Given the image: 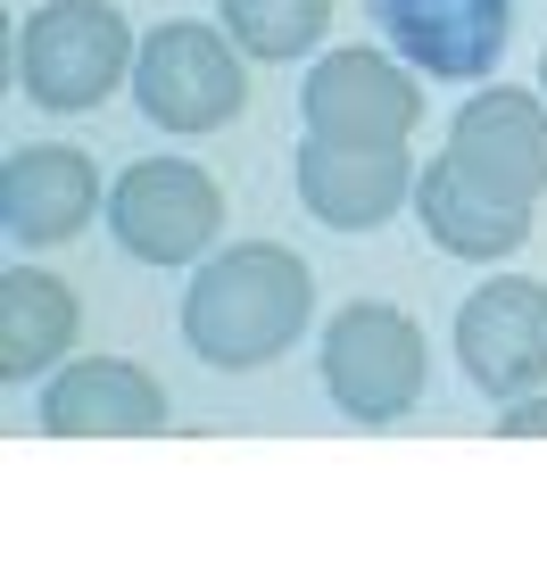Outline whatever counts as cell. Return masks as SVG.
<instances>
[{
  "instance_id": "6da1fadb",
  "label": "cell",
  "mask_w": 547,
  "mask_h": 563,
  "mask_svg": "<svg viewBox=\"0 0 547 563\" xmlns=\"http://www.w3.org/2000/svg\"><path fill=\"white\" fill-rule=\"evenodd\" d=\"M307 316H316V274H307L299 249H274V241L216 249L183 290V340L216 373L274 365L283 349H299Z\"/></svg>"
},
{
  "instance_id": "7a4b0ae2",
  "label": "cell",
  "mask_w": 547,
  "mask_h": 563,
  "mask_svg": "<svg viewBox=\"0 0 547 563\" xmlns=\"http://www.w3.org/2000/svg\"><path fill=\"white\" fill-rule=\"evenodd\" d=\"M133 25L117 0H42L34 18H18V84L51 117H84L117 84H133Z\"/></svg>"
},
{
  "instance_id": "3957f363",
  "label": "cell",
  "mask_w": 547,
  "mask_h": 563,
  "mask_svg": "<svg viewBox=\"0 0 547 563\" xmlns=\"http://www.w3.org/2000/svg\"><path fill=\"white\" fill-rule=\"evenodd\" d=\"M241 42L225 25L199 18H166L158 34H142L133 51V100H142L150 124L166 133H216L249 108V75H241Z\"/></svg>"
},
{
  "instance_id": "277c9868",
  "label": "cell",
  "mask_w": 547,
  "mask_h": 563,
  "mask_svg": "<svg viewBox=\"0 0 547 563\" xmlns=\"http://www.w3.org/2000/svg\"><path fill=\"white\" fill-rule=\"evenodd\" d=\"M316 373H324V389H332V406L349 422H398L406 406L424 398L431 349H424V332H415V316H398V307H382V299H357V307H340V316L324 323Z\"/></svg>"
},
{
  "instance_id": "5b68a950",
  "label": "cell",
  "mask_w": 547,
  "mask_h": 563,
  "mask_svg": "<svg viewBox=\"0 0 547 563\" xmlns=\"http://www.w3.org/2000/svg\"><path fill=\"white\" fill-rule=\"evenodd\" d=\"M108 232L142 265H192L225 232V191L192 158H133L108 183Z\"/></svg>"
},
{
  "instance_id": "8992f818",
  "label": "cell",
  "mask_w": 547,
  "mask_h": 563,
  "mask_svg": "<svg viewBox=\"0 0 547 563\" xmlns=\"http://www.w3.org/2000/svg\"><path fill=\"white\" fill-rule=\"evenodd\" d=\"M307 133L340 141V150H390L424 124V75L398 67L390 51H324L307 67V100H299Z\"/></svg>"
},
{
  "instance_id": "52a82bcc",
  "label": "cell",
  "mask_w": 547,
  "mask_h": 563,
  "mask_svg": "<svg viewBox=\"0 0 547 563\" xmlns=\"http://www.w3.org/2000/svg\"><path fill=\"white\" fill-rule=\"evenodd\" d=\"M457 365L473 389H490L497 406L530 398L547 382V282L497 274L457 307Z\"/></svg>"
},
{
  "instance_id": "ba28073f",
  "label": "cell",
  "mask_w": 547,
  "mask_h": 563,
  "mask_svg": "<svg viewBox=\"0 0 547 563\" xmlns=\"http://www.w3.org/2000/svg\"><path fill=\"white\" fill-rule=\"evenodd\" d=\"M448 158L457 175H473L481 191L497 199H539L547 191V91H514V84H490L457 108L448 124Z\"/></svg>"
},
{
  "instance_id": "9c48e42d",
  "label": "cell",
  "mask_w": 547,
  "mask_h": 563,
  "mask_svg": "<svg viewBox=\"0 0 547 563\" xmlns=\"http://www.w3.org/2000/svg\"><path fill=\"white\" fill-rule=\"evenodd\" d=\"M373 34L415 75L473 84V75H490L497 51H506L514 0H373Z\"/></svg>"
},
{
  "instance_id": "30bf717a",
  "label": "cell",
  "mask_w": 547,
  "mask_h": 563,
  "mask_svg": "<svg viewBox=\"0 0 547 563\" xmlns=\"http://www.w3.org/2000/svg\"><path fill=\"white\" fill-rule=\"evenodd\" d=\"M175 406L133 356H75L58 382H42V431L51 440H158Z\"/></svg>"
},
{
  "instance_id": "8fae6325",
  "label": "cell",
  "mask_w": 547,
  "mask_h": 563,
  "mask_svg": "<svg viewBox=\"0 0 547 563\" xmlns=\"http://www.w3.org/2000/svg\"><path fill=\"white\" fill-rule=\"evenodd\" d=\"M415 175L424 166L406 158V141H390V150H340V141H299V199L316 224L332 232H373L390 224V216L415 199Z\"/></svg>"
},
{
  "instance_id": "7c38bea8",
  "label": "cell",
  "mask_w": 547,
  "mask_h": 563,
  "mask_svg": "<svg viewBox=\"0 0 547 563\" xmlns=\"http://www.w3.org/2000/svg\"><path fill=\"white\" fill-rule=\"evenodd\" d=\"M100 208V166L75 150V141H34L0 166V224L18 249H58L91 224Z\"/></svg>"
},
{
  "instance_id": "4fadbf2b",
  "label": "cell",
  "mask_w": 547,
  "mask_h": 563,
  "mask_svg": "<svg viewBox=\"0 0 547 563\" xmlns=\"http://www.w3.org/2000/svg\"><path fill=\"white\" fill-rule=\"evenodd\" d=\"M415 216H424V232L448 249V257H473V265L514 257V249L530 241V208H523V199L481 191L473 175H457V158H448V150L415 175Z\"/></svg>"
},
{
  "instance_id": "5bb4252c",
  "label": "cell",
  "mask_w": 547,
  "mask_h": 563,
  "mask_svg": "<svg viewBox=\"0 0 547 563\" xmlns=\"http://www.w3.org/2000/svg\"><path fill=\"white\" fill-rule=\"evenodd\" d=\"M75 323H84V307H75V290L58 274H42V265H9L0 274V373L9 382L51 373L75 349Z\"/></svg>"
},
{
  "instance_id": "9a60e30c",
  "label": "cell",
  "mask_w": 547,
  "mask_h": 563,
  "mask_svg": "<svg viewBox=\"0 0 547 563\" xmlns=\"http://www.w3.org/2000/svg\"><path fill=\"white\" fill-rule=\"evenodd\" d=\"M216 9L249 58H307L332 25V0H216Z\"/></svg>"
},
{
  "instance_id": "2e32d148",
  "label": "cell",
  "mask_w": 547,
  "mask_h": 563,
  "mask_svg": "<svg viewBox=\"0 0 547 563\" xmlns=\"http://www.w3.org/2000/svg\"><path fill=\"white\" fill-rule=\"evenodd\" d=\"M497 431H506V440H547V398L530 389V398L497 406Z\"/></svg>"
},
{
  "instance_id": "e0dca14e",
  "label": "cell",
  "mask_w": 547,
  "mask_h": 563,
  "mask_svg": "<svg viewBox=\"0 0 547 563\" xmlns=\"http://www.w3.org/2000/svg\"><path fill=\"white\" fill-rule=\"evenodd\" d=\"M539 91H547V51H539Z\"/></svg>"
}]
</instances>
